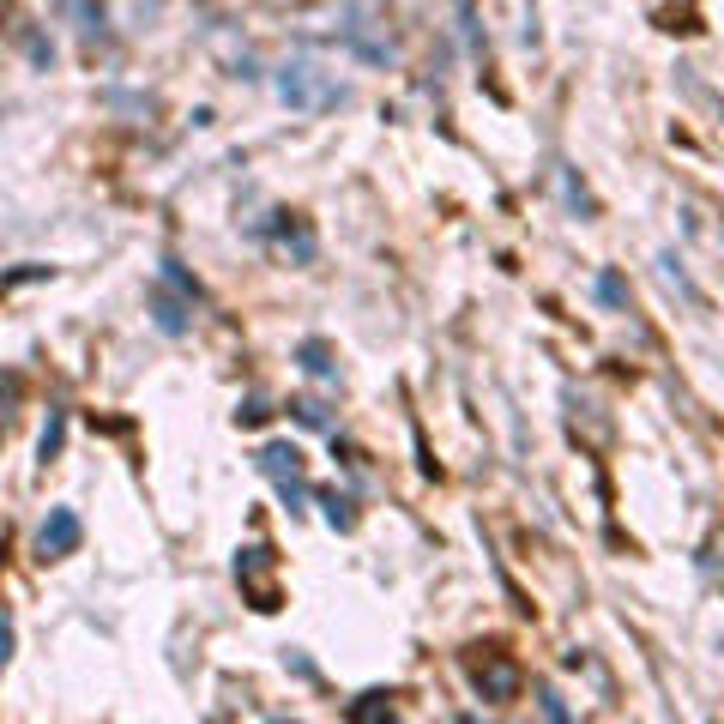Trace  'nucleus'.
Here are the masks:
<instances>
[{
    "instance_id": "1",
    "label": "nucleus",
    "mask_w": 724,
    "mask_h": 724,
    "mask_svg": "<svg viewBox=\"0 0 724 724\" xmlns=\"http://www.w3.org/2000/svg\"><path fill=\"white\" fill-rule=\"evenodd\" d=\"M278 97H284L290 109H302V115H320V109L350 103V91H344L326 67H314V61H284V67H278Z\"/></svg>"
},
{
    "instance_id": "2",
    "label": "nucleus",
    "mask_w": 724,
    "mask_h": 724,
    "mask_svg": "<svg viewBox=\"0 0 724 724\" xmlns=\"http://www.w3.org/2000/svg\"><path fill=\"white\" fill-rule=\"evenodd\" d=\"M260 471H266V477H278V489H284V501H290V507H302L308 483H302V453H296V447H284V441H278V447H266V453H260Z\"/></svg>"
},
{
    "instance_id": "3",
    "label": "nucleus",
    "mask_w": 724,
    "mask_h": 724,
    "mask_svg": "<svg viewBox=\"0 0 724 724\" xmlns=\"http://www.w3.org/2000/svg\"><path fill=\"white\" fill-rule=\"evenodd\" d=\"M79 537H85L79 513H73V507H55V513L43 519V531H37V550H43V556H73Z\"/></svg>"
},
{
    "instance_id": "4",
    "label": "nucleus",
    "mask_w": 724,
    "mask_h": 724,
    "mask_svg": "<svg viewBox=\"0 0 724 724\" xmlns=\"http://www.w3.org/2000/svg\"><path fill=\"white\" fill-rule=\"evenodd\" d=\"M471 682H477V694H483V700H513L519 670H513L507 658H483V664H471Z\"/></svg>"
},
{
    "instance_id": "5",
    "label": "nucleus",
    "mask_w": 724,
    "mask_h": 724,
    "mask_svg": "<svg viewBox=\"0 0 724 724\" xmlns=\"http://www.w3.org/2000/svg\"><path fill=\"white\" fill-rule=\"evenodd\" d=\"M188 308H194V302H175L163 284L151 290V320H157V332H169V338H181V332H188Z\"/></svg>"
},
{
    "instance_id": "6",
    "label": "nucleus",
    "mask_w": 724,
    "mask_h": 724,
    "mask_svg": "<svg viewBox=\"0 0 724 724\" xmlns=\"http://www.w3.org/2000/svg\"><path fill=\"white\" fill-rule=\"evenodd\" d=\"M55 7H61V19H73V31L79 37H103V0H55Z\"/></svg>"
},
{
    "instance_id": "7",
    "label": "nucleus",
    "mask_w": 724,
    "mask_h": 724,
    "mask_svg": "<svg viewBox=\"0 0 724 724\" xmlns=\"http://www.w3.org/2000/svg\"><path fill=\"white\" fill-rule=\"evenodd\" d=\"M302 369H308L314 381H332V375H338V369H332V356H326V344H320V338H308V344H302Z\"/></svg>"
},
{
    "instance_id": "8",
    "label": "nucleus",
    "mask_w": 724,
    "mask_h": 724,
    "mask_svg": "<svg viewBox=\"0 0 724 724\" xmlns=\"http://www.w3.org/2000/svg\"><path fill=\"white\" fill-rule=\"evenodd\" d=\"M658 272H664V284H670V290H676V296H682V302H688V308H700V290H694V284H688V278H682V266H676V260H670V254H664V260H658Z\"/></svg>"
},
{
    "instance_id": "9",
    "label": "nucleus",
    "mask_w": 724,
    "mask_h": 724,
    "mask_svg": "<svg viewBox=\"0 0 724 724\" xmlns=\"http://www.w3.org/2000/svg\"><path fill=\"white\" fill-rule=\"evenodd\" d=\"M598 302H604V308H628V284H622L616 272H598Z\"/></svg>"
},
{
    "instance_id": "10",
    "label": "nucleus",
    "mask_w": 724,
    "mask_h": 724,
    "mask_svg": "<svg viewBox=\"0 0 724 724\" xmlns=\"http://www.w3.org/2000/svg\"><path fill=\"white\" fill-rule=\"evenodd\" d=\"M393 706H387V694H362L356 706H350V718H362V724H369V718H387Z\"/></svg>"
},
{
    "instance_id": "11",
    "label": "nucleus",
    "mask_w": 724,
    "mask_h": 724,
    "mask_svg": "<svg viewBox=\"0 0 724 724\" xmlns=\"http://www.w3.org/2000/svg\"><path fill=\"white\" fill-rule=\"evenodd\" d=\"M61 441H67V417L55 411V417H49V429H43V459H55V453H61Z\"/></svg>"
},
{
    "instance_id": "12",
    "label": "nucleus",
    "mask_w": 724,
    "mask_h": 724,
    "mask_svg": "<svg viewBox=\"0 0 724 724\" xmlns=\"http://www.w3.org/2000/svg\"><path fill=\"white\" fill-rule=\"evenodd\" d=\"M296 417H302V423H314V429H326V423H332V417H326V405H296Z\"/></svg>"
},
{
    "instance_id": "13",
    "label": "nucleus",
    "mask_w": 724,
    "mask_h": 724,
    "mask_svg": "<svg viewBox=\"0 0 724 724\" xmlns=\"http://www.w3.org/2000/svg\"><path fill=\"white\" fill-rule=\"evenodd\" d=\"M326 519H332V525H350V501H338V495H326Z\"/></svg>"
},
{
    "instance_id": "14",
    "label": "nucleus",
    "mask_w": 724,
    "mask_h": 724,
    "mask_svg": "<svg viewBox=\"0 0 724 724\" xmlns=\"http://www.w3.org/2000/svg\"><path fill=\"white\" fill-rule=\"evenodd\" d=\"M7 652H13V628L0 622V664H7Z\"/></svg>"
}]
</instances>
